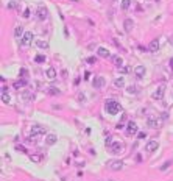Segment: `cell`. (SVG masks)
Returning a JSON list of instances; mask_svg holds the SVG:
<instances>
[{
  "mask_svg": "<svg viewBox=\"0 0 173 181\" xmlns=\"http://www.w3.org/2000/svg\"><path fill=\"white\" fill-rule=\"evenodd\" d=\"M105 108H106V113L111 114V115H115V114H119L122 111L120 103L115 102V100H106V102H105Z\"/></svg>",
  "mask_w": 173,
  "mask_h": 181,
  "instance_id": "obj_1",
  "label": "cell"
},
{
  "mask_svg": "<svg viewBox=\"0 0 173 181\" xmlns=\"http://www.w3.org/2000/svg\"><path fill=\"white\" fill-rule=\"evenodd\" d=\"M47 133V128L41 125H33L31 126V131H30V137H37V136H44Z\"/></svg>",
  "mask_w": 173,
  "mask_h": 181,
  "instance_id": "obj_2",
  "label": "cell"
},
{
  "mask_svg": "<svg viewBox=\"0 0 173 181\" xmlns=\"http://www.w3.org/2000/svg\"><path fill=\"white\" fill-rule=\"evenodd\" d=\"M162 122L164 120L161 117H157V115H150V117L147 119V125L150 126V128H159Z\"/></svg>",
  "mask_w": 173,
  "mask_h": 181,
  "instance_id": "obj_3",
  "label": "cell"
},
{
  "mask_svg": "<svg viewBox=\"0 0 173 181\" xmlns=\"http://www.w3.org/2000/svg\"><path fill=\"white\" fill-rule=\"evenodd\" d=\"M106 167L109 169V170H115V172H117V170H120V169L123 167V163H122L120 159H109L106 163Z\"/></svg>",
  "mask_w": 173,
  "mask_h": 181,
  "instance_id": "obj_4",
  "label": "cell"
},
{
  "mask_svg": "<svg viewBox=\"0 0 173 181\" xmlns=\"http://www.w3.org/2000/svg\"><path fill=\"white\" fill-rule=\"evenodd\" d=\"M33 41H34V34H33L31 31H25L24 36H22V45L28 47V45H31Z\"/></svg>",
  "mask_w": 173,
  "mask_h": 181,
  "instance_id": "obj_5",
  "label": "cell"
},
{
  "mask_svg": "<svg viewBox=\"0 0 173 181\" xmlns=\"http://www.w3.org/2000/svg\"><path fill=\"white\" fill-rule=\"evenodd\" d=\"M105 78H103L101 75H97L94 76V80H92V86H94V89H101L103 86H105Z\"/></svg>",
  "mask_w": 173,
  "mask_h": 181,
  "instance_id": "obj_6",
  "label": "cell"
},
{
  "mask_svg": "<svg viewBox=\"0 0 173 181\" xmlns=\"http://www.w3.org/2000/svg\"><path fill=\"white\" fill-rule=\"evenodd\" d=\"M36 17L39 19V20H45V19L48 17V11L45 6H39V8L36 10Z\"/></svg>",
  "mask_w": 173,
  "mask_h": 181,
  "instance_id": "obj_7",
  "label": "cell"
},
{
  "mask_svg": "<svg viewBox=\"0 0 173 181\" xmlns=\"http://www.w3.org/2000/svg\"><path fill=\"white\" fill-rule=\"evenodd\" d=\"M164 94H165V86H164V84H161V86H157L156 91L153 92V98H155V100H162Z\"/></svg>",
  "mask_w": 173,
  "mask_h": 181,
  "instance_id": "obj_8",
  "label": "cell"
},
{
  "mask_svg": "<svg viewBox=\"0 0 173 181\" xmlns=\"http://www.w3.org/2000/svg\"><path fill=\"white\" fill-rule=\"evenodd\" d=\"M157 148H159V144H157L156 141H150V142H147V145H145V152H148V153L156 152Z\"/></svg>",
  "mask_w": 173,
  "mask_h": 181,
  "instance_id": "obj_9",
  "label": "cell"
},
{
  "mask_svg": "<svg viewBox=\"0 0 173 181\" xmlns=\"http://www.w3.org/2000/svg\"><path fill=\"white\" fill-rule=\"evenodd\" d=\"M122 150H123V144H120V142H114V144L109 147V153L117 155V153H120Z\"/></svg>",
  "mask_w": 173,
  "mask_h": 181,
  "instance_id": "obj_10",
  "label": "cell"
},
{
  "mask_svg": "<svg viewBox=\"0 0 173 181\" xmlns=\"http://www.w3.org/2000/svg\"><path fill=\"white\" fill-rule=\"evenodd\" d=\"M128 128H126V134L128 136H134V134H137V125L134 124V122H128Z\"/></svg>",
  "mask_w": 173,
  "mask_h": 181,
  "instance_id": "obj_11",
  "label": "cell"
},
{
  "mask_svg": "<svg viewBox=\"0 0 173 181\" xmlns=\"http://www.w3.org/2000/svg\"><path fill=\"white\" fill-rule=\"evenodd\" d=\"M123 28H125V31H126V33H131V30L134 28V20H133V19H125V22H123Z\"/></svg>",
  "mask_w": 173,
  "mask_h": 181,
  "instance_id": "obj_12",
  "label": "cell"
},
{
  "mask_svg": "<svg viewBox=\"0 0 173 181\" xmlns=\"http://www.w3.org/2000/svg\"><path fill=\"white\" fill-rule=\"evenodd\" d=\"M157 50H159V41H157V39H153V41L148 44V52L156 53Z\"/></svg>",
  "mask_w": 173,
  "mask_h": 181,
  "instance_id": "obj_13",
  "label": "cell"
},
{
  "mask_svg": "<svg viewBox=\"0 0 173 181\" xmlns=\"http://www.w3.org/2000/svg\"><path fill=\"white\" fill-rule=\"evenodd\" d=\"M97 55H98L100 58H111L109 50L105 48V47H98V48H97Z\"/></svg>",
  "mask_w": 173,
  "mask_h": 181,
  "instance_id": "obj_14",
  "label": "cell"
},
{
  "mask_svg": "<svg viewBox=\"0 0 173 181\" xmlns=\"http://www.w3.org/2000/svg\"><path fill=\"white\" fill-rule=\"evenodd\" d=\"M2 102L5 103V105L11 103V97H10L8 91H6V87H2Z\"/></svg>",
  "mask_w": 173,
  "mask_h": 181,
  "instance_id": "obj_15",
  "label": "cell"
},
{
  "mask_svg": "<svg viewBox=\"0 0 173 181\" xmlns=\"http://www.w3.org/2000/svg\"><path fill=\"white\" fill-rule=\"evenodd\" d=\"M145 72H147V69H145L144 66H137L136 69H134V75H136L137 78H142V76L145 75Z\"/></svg>",
  "mask_w": 173,
  "mask_h": 181,
  "instance_id": "obj_16",
  "label": "cell"
},
{
  "mask_svg": "<svg viewBox=\"0 0 173 181\" xmlns=\"http://www.w3.org/2000/svg\"><path fill=\"white\" fill-rule=\"evenodd\" d=\"M112 63H114V66L115 67H123V58L122 56H119V55H115V56H112Z\"/></svg>",
  "mask_w": 173,
  "mask_h": 181,
  "instance_id": "obj_17",
  "label": "cell"
},
{
  "mask_svg": "<svg viewBox=\"0 0 173 181\" xmlns=\"http://www.w3.org/2000/svg\"><path fill=\"white\" fill-rule=\"evenodd\" d=\"M56 141H58L56 134H47V137H45V144L47 145H55Z\"/></svg>",
  "mask_w": 173,
  "mask_h": 181,
  "instance_id": "obj_18",
  "label": "cell"
},
{
  "mask_svg": "<svg viewBox=\"0 0 173 181\" xmlns=\"http://www.w3.org/2000/svg\"><path fill=\"white\" fill-rule=\"evenodd\" d=\"M45 75H47L48 80H55V78H56V70H55L53 67H48L47 72H45Z\"/></svg>",
  "mask_w": 173,
  "mask_h": 181,
  "instance_id": "obj_19",
  "label": "cell"
},
{
  "mask_svg": "<svg viewBox=\"0 0 173 181\" xmlns=\"http://www.w3.org/2000/svg\"><path fill=\"white\" fill-rule=\"evenodd\" d=\"M36 45H37L39 48H42V50H47V48H48V42L45 41V39H37V41H36Z\"/></svg>",
  "mask_w": 173,
  "mask_h": 181,
  "instance_id": "obj_20",
  "label": "cell"
},
{
  "mask_svg": "<svg viewBox=\"0 0 173 181\" xmlns=\"http://www.w3.org/2000/svg\"><path fill=\"white\" fill-rule=\"evenodd\" d=\"M25 84H27V80L22 78V80H17V81H14L13 86H14V89H17V91H19V89H22V87H24Z\"/></svg>",
  "mask_w": 173,
  "mask_h": 181,
  "instance_id": "obj_21",
  "label": "cell"
},
{
  "mask_svg": "<svg viewBox=\"0 0 173 181\" xmlns=\"http://www.w3.org/2000/svg\"><path fill=\"white\" fill-rule=\"evenodd\" d=\"M114 86H115V87H123V86H125L123 76H119V78H115V80H114Z\"/></svg>",
  "mask_w": 173,
  "mask_h": 181,
  "instance_id": "obj_22",
  "label": "cell"
},
{
  "mask_svg": "<svg viewBox=\"0 0 173 181\" xmlns=\"http://www.w3.org/2000/svg\"><path fill=\"white\" fill-rule=\"evenodd\" d=\"M14 36H16V38L24 36V27H22V25H17L16 28H14Z\"/></svg>",
  "mask_w": 173,
  "mask_h": 181,
  "instance_id": "obj_23",
  "label": "cell"
},
{
  "mask_svg": "<svg viewBox=\"0 0 173 181\" xmlns=\"http://www.w3.org/2000/svg\"><path fill=\"white\" fill-rule=\"evenodd\" d=\"M6 8H8V10H16V8H19V2H14V0H11V2L6 3Z\"/></svg>",
  "mask_w": 173,
  "mask_h": 181,
  "instance_id": "obj_24",
  "label": "cell"
},
{
  "mask_svg": "<svg viewBox=\"0 0 173 181\" xmlns=\"http://www.w3.org/2000/svg\"><path fill=\"white\" fill-rule=\"evenodd\" d=\"M120 6H122V10H123V11H126L129 6H131V0H122Z\"/></svg>",
  "mask_w": 173,
  "mask_h": 181,
  "instance_id": "obj_25",
  "label": "cell"
},
{
  "mask_svg": "<svg viewBox=\"0 0 173 181\" xmlns=\"http://www.w3.org/2000/svg\"><path fill=\"white\" fill-rule=\"evenodd\" d=\"M22 98H24V100H30V102H31V100L34 98V95L30 91H25L24 94H22Z\"/></svg>",
  "mask_w": 173,
  "mask_h": 181,
  "instance_id": "obj_26",
  "label": "cell"
},
{
  "mask_svg": "<svg viewBox=\"0 0 173 181\" xmlns=\"http://www.w3.org/2000/svg\"><path fill=\"white\" fill-rule=\"evenodd\" d=\"M126 92H128V94H137V92H139V87H137L136 84H133V86H128Z\"/></svg>",
  "mask_w": 173,
  "mask_h": 181,
  "instance_id": "obj_27",
  "label": "cell"
},
{
  "mask_svg": "<svg viewBox=\"0 0 173 181\" xmlns=\"http://www.w3.org/2000/svg\"><path fill=\"white\" fill-rule=\"evenodd\" d=\"M48 94H52V95H59L61 91L58 89V87H55V86H50V87H48Z\"/></svg>",
  "mask_w": 173,
  "mask_h": 181,
  "instance_id": "obj_28",
  "label": "cell"
},
{
  "mask_svg": "<svg viewBox=\"0 0 173 181\" xmlns=\"http://www.w3.org/2000/svg\"><path fill=\"white\" fill-rule=\"evenodd\" d=\"M112 139H114V137H112V136H108V137H106L105 144H106V147H108V148H109V147H111V145H112V144H114V141H112Z\"/></svg>",
  "mask_w": 173,
  "mask_h": 181,
  "instance_id": "obj_29",
  "label": "cell"
},
{
  "mask_svg": "<svg viewBox=\"0 0 173 181\" xmlns=\"http://www.w3.org/2000/svg\"><path fill=\"white\" fill-rule=\"evenodd\" d=\"M45 59H47L45 55H37L36 58H34V61H36V63H45Z\"/></svg>",
  "mask_w": 173,
  "mask_h": 181,
  "instance_id": "obj_30",
  "label": "cell"
},
{
  "mask_svg": "<svg viewBox=\"0 0 173 181\" xmlns=\"http://www.w3.org/2000/svg\"><path fill=\"white\" fill-rule=\"evenodd\" d=\"M30 159H31L33 163H41V156L39 155H30Z\"/></svg>",
  "mask_w": 173,
  "mask_h": 181,
  "instance_id": "obj_31",
  "label": "cell"
},
{
  "mask_svg": "<svg viewBox=\"0 0 173 181\" xmlns=\"http://www.w3.org/2000/svg\"><path fill=\"white\" fill-rule=\"evenodd\" d=\"M16 150L20 152V153H27V148L24 147V145H16Z\"/></svg>",
  "mask_w": 173,
  "mask_h": 181,
  "instance_id": "obj_32",
  "label": "cell"
},
{
  "mask_svg": "<svg viewBox=\"0 0 173 181\" xmlns=\"http://www.w3.org/2000/svg\"><path fill=\"white\" fill-rule=\"evenodd\" d=\"M27 75H28V72H27V69H20V76H22V78H27Z\"/></svg>",
  "mask_w": 173,
  "mask_h": 181,
  "instance_id": "obj_33",
  "label": "cell"
},
{
  "mask_svg": "<svg viewBox=\"0 0 173 181\" xmlns=\"http://www.w3.org/2000/svg\"><path fill=\"white\" fill-rule=\"evenodd\" d=\"M87 63H89V64H95V63H97V58H95V56L87 58Z\"/></svg>",
  "mask_w": 173,
  "mask_h": 181,
  "instance_id": "obj_34",
  "label": "cell"
},
{
  "mask_svg": "<svg viewBox=\"0 0 173 181\" xmlns=\"http://www.w3.org/2000/svg\"><path fill=\"white\" fill-rule=\"evenodd\" d=\"M22 16H24L25 19H27V17H30V10H28V8H25V11H24V14H22Z\"/></svg>",
  "mask_w": 173,
  "mask_h": 181,
  "instance_id": "obj_35",
  "label": "cell"
},
{
  "mask_svg": "<svg viewBox=\"0 0 173 181\" xmlns=\"http://www.w3.org/2000/svg\"><path fill=\"white\" fill-rule=\"evenodd\" d=\"M137 137H139V139H145V137H147V133H137Z\"/></svg>",
  "mask_w": 173,
  "mask_h": 181,
  "instance_id": "obj_36",
  "label": "cell"
},
{
  "mask_svg": "<svg viewBox=\"0 0 173 181\" xmlns=\"http://www.w3.org/2000/svg\"><path fill=\"white\" fill-rule=\"evenodd\" d=\"M161 119H162V120L165 122V120L168 119V114H167V113H162V115H161Z\"/></svg>",
  "mask_w": 173,
  "mask_h": 181,
  "instance_id": "obj_37",
  "label": "cell"
},
{
  "mask_svg": "<svg viewBox=\"0 0 173 181\" xmlns=\"http://www.w3.org/2000/svg\"><path fill=\"white\" fill-rule=\"evenodd\" d=\"M115 128H117V130H123L125 126H123V124H122V122H120V124H117V126H115Z\"/></svg>",
  "mask_w": 173,
  "mask_h": 181,
  "instance_id": "obj_38",
  "label": "cell"
},
{
  "mask_svg": "<svg viewBox=\"0 0 173 181\" xmlns=\"http://www.w3.org/2000/svg\"><path fill=\"white\" fill-rule=\"evenodd\" d=\"M168 165H170V163H165V164H164V165H162V167H161V169H162V170H165V169H167Z\"/></svg>",
  "mask_w": 173,
  "mask_h": 181,
  "instance_id": "obj_39",
  "label": "cell"
},
{
  "mask_svg": "<svg viewBox=\"0 0 173 181\" xmlns=\"http://www.w3.org/2000/svg\"><path fill=\"white\" fill-rule=\"evenodd\" d=\"M122 72H129V67H120Z\"/></svg>",
  "mask_w": 173,
  "mask_h": 181,
  "instance_id": "obj_40",
  "label": "cell"
},
{
  "mask_svg": "<svg viewBox=\"0 0 173 181\" xmlns=\"http://www.w3.org/2000/svg\"><path fill=\"white\" fill-rule=\"evenodd\" d=\"M168 41H170V44L173 45V38H168Z\"/></svg>",
  "mask_w": 173,
  "mask_h": 181,
  "instance_id": "obj_41",
  "label": "cell"
},
{
  "mask_svg": "<svg viewBox=\"0 0 173 181\" xmlns=\"http://www.w3.org/2000/svg\"><path fill=\"white\" fill-rule=\"evenodd\" d=\"M69 2H78V0H69Z\"/></svg>",
  "mask_w": 173,
  "mask_h": 181,
  "instance_id": "obj_42",
  "label": "cell"
}]
</instances>
